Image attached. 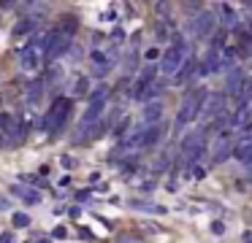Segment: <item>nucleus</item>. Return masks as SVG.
I'll list each match as a JSON object with an SVG mask.
<instances>
[{"label": "nucleus", "mask_w": 252, "mask_h": 243, "mask_svg": "<svg viewBox=\"0 0 252 243\" xmlns=\"http://www.w3.org/2000/svg\"><path fill=\"white\" fill-rule=\"evenodd\" d=\"M158 135H160V130H158V127L144 130V133H141V146H152L155 140H158Z\"/></svg>", "instance_id": "obj_15"}, {"label": "nucleus", "mask_w": 252, "mask_h": 243, "mask_svg": "<svg viewBox=\"0 0 252 243\" xmlns=\"http://www.w3.org/2000/svg\"><path fill=\"white\" fill-rule=\"evenodd\" d=\"M106 97H109V89H106V86H98V89L90 95L87 111H84V116H82V130H87L90 124H95L100 119V113H103V108H106Z\"/></svg>", "instance_id": "obj_2"}, {"label": "nucleus", "mask_w": 252, "mask_h": 243, "mask_svg": "<svg viewBox=\"0 0 252 243\" xmlns=\"http://www.w3.org/2000/svg\"><path fill=\"white\" fill-rule=\"evenodd\" d=\"M0 243H14V235L11 232H3V235H0Z\"/></svg>", "instance_id": "obj_23"}, {"label": "nucleus", "mask_w": 252, "mask_h": 243, "mask_svg": "<svg viewBox=\"0 0 252 243\" xmlns=\"http://www.w3.org/2000/svg\"><path fill=\"white\" fill-rule=\"evenodd\" d=\"M65 46H68V38L63 35L60 30H52V32H46V41H44V59H46V62H52V59H57L63 52H65Z\"/></svg>", "instance_id": "obj_6"}, {"label": "nucleus", "mask_w": 252, "mask_h": 243, "mask_svg": "<svg viewBox=\"0 0 252 243\" xmlns=\"http://www.w3.org/2000/svg\"><path fill=\"white\" fill-rule=\"evenodd\" d=\"M233 154L236 157H239V160H250V157H252V140H247V143H239V146H236V149H233Z\"/></svg>", "instance_id": "obj_13"}, {"label": "nucleus", "mask_w": 252, "mask_h": 243, "mask_svg": "<svg viewBox=\"0 0 252 243\" xmlns=\"http://www.w3.org/2000/svg\"><path fill=\"white\" fill-rule=\"evenodd\" d=\"M244 241H247V243H252V232H244Z\"/></svg>", "instance_id": "obj_25"}, {"label": "nucleus", "mask_w": 252, "mask_h": 243, "mask_svg": "<svg viewBox=\"0 0 252 243\" xmlns=\"http://www.w3.org/2000/svg\"><path fill=\"white\" fill-rule=\"evenodd\" d=\"M212 235H225V224H222V221H212Z\"/></svg>", "instance_id": "obj_20"}, {"label": "nucleus", "mask_w": 252, "mask_h": 243, "mask_svg": "<svg viewBox=\"0 0 252 243\" xmlns=\"http://www.w3.org/2000/svg\"><path fill=\"white\" fill-rule=\"evenodd\" d=\"M212 30H214V14L212 11H201L195 16V35L206 38V35H212Z\"/></svg>", "instance_id": "obj_7"}, {"label": "nucleus", "mask_w": 252, "mask_h": 243, "mask_svg": "<svg viewBox=\"0 0 252 243\" xmlns=\"http://www.w3.org/2000/svg\"><path fill=\"white\" fill-rule=\"evenodd\" d=\"M28 30H30V22H19V25L14 27V35L19 38V35H25V32H28Z\"/></svg>", "instance_id": "obj_19"}, {"label": "nucleus", "mask_w": 252, "mask_h": 243, "mask_svg": "<svg viewBox=\"0 0 252 243\" xmlns=\"http://www.w3.org/2000/svg\"><path fill=\"white\" fill-rule=\"evenodd\" d=\"M0 140H3V135H0Z\"/></svg>", "instance_id": "obj_28"}, {"label": "nucleus", "mask_w": 252, "mask_h": 243, "mask_svg": "<svg viewBox=\"0 0 252 243\" xmlns=\"http://www.w3.org/2000/svg\"><path fill=\"white\" fill-rule=\"evenodd\" d=\"M11 221H14V227H28V224H30V216L19 211V214H14V216H11Z\"/></svg>", "instance_id": "obj_18"}, {"label": "nucleus", "mask_w": 252, "mask_h": 243, "mask_svg": "<svg viewBox=\"0 0 252 243\" xmlns=\"http://www.w3.org/2000/svg\"><path fill=\"white\" fill-rule=\"evenodd\" d=\"M11 208V203H8V197H3V194H0V211H8Z\"/></svg>", "instance_id": "obj_22"}, {"label": "nucleus", "mask_w": 252, "mask_h": 243, "mask_svg": "<svg viewBox=\"0 0 252 243\" xmlns=\"http://www.w3.org/2000/svg\"><path fill=\"white\" fill-rule=\"evenodd\" d=\"M11 127H14L11 116H8V113H0V135H3V133H11Z\"/></svg>", "instance_id": "obj_17"}, {"label": "nucleus", "mask_w": 252, "mask_h": 243, "mask_svg": "<svg viewBox=\"0 0 252 243\" xmlns=\"http://www.w3.org/2000/svg\"><path fill=\"white\" fill-rule=\"evenodd\" d=\"M192 70H195V68H192V62L182 65V68L176 70V76H174V84H185V81L190 79V73H192Z\"/></svg>", "instance_id": "obj_12"}, {"label": "nucleus", "mask_w": 252, "mask_h": 243, "mask_svg": "<svg viewBox=\"0 0 252 243\" xmlns=\"http://www.w3.org/2000/svg\"><path fill=\"white\" fill-rule=\"evenodd\" d=\"M241 84H244V76H241V70H230L228 73V92L230 95H239L241 92Z\"/></svg>", "instance_id": "obj_9"}, {"label": "nucleus", "mask_w": 252, "mask_h": 243, "mask_svg": "<svg viewBox=\"0 0 252 243\" xmlns=\"http://www.w3.org/2000/svg\"><path fill=\"white\" fill-rule=\"evenodd\" d=\"M220 11H222L220 16H222V22H225V25H233V22H236V14H233V8H230L228 3H222V5H220Z\"/></svg>", "instance_id": "obj_16"}, {"label": "nucleus", "mask_w": 252, "mask_h": 243, "mask_svg": "<svg viewBox=\"0 0 252 243\" xmlns=\"http://www.w3.org/2000/svg\"><path fill=\"white\" fill-rule=\"evenodd\" d=\"M233 62H236V49H225L220 54V68H230Z\"/></svg>", "instance_id": "obj_14"}, {"label": "nucleus", "mask_w": 252, "mask_h": 243, "mask_svg": "<svg viewBox=\"0 0 252 243\" xmlns=\"http://www.w3.org/2000/svg\"><path fill=\"white\" fill-rule=\"evenodd\" d=\"M160 113H163V106L160 103H149L144 108V122H160Z\"/></svg>", "instance_id": "obj_11"}, {"label": "nucleus", "mask_w": 252, "mask_h": 243, "mask_svg": "<svg viewBox=\"0 0 252 243\" xmlns=\"http://www.w3.org/2000/svg\"><path fill=\"white\" fill-rule=\"evenodd\" d=\"M185 54H187V46H185V43H182V46L165 49L163 59H160V70H163L165 76H176V70L185 65Z\"/></svg>", "instance_id": "obj_5"}, {"label": "nucleus", "mask_w": 252, "mask_h": 243, "mask_svg": "<svg viewBox=\"0 0 252 243\" xmlns=\"http://www.w3.org/2000/svg\"><path fill=\"white\" fill-rule=\"evenodd\" d=\"M44 41H46V35H35L33 41L22 49V54H19V65H22V70H35L38 68L41 57H44Z\"/></svg>", "instance_id": "obj_3"}, {"label": "nucleus", "mask_w": 252, "mask_h": 243, "mask_svg": "<svg viewBox=\"0 0 252 243\" xmlns=\"http://www.w3.org/2000/svg\"><path fill=\"white\" fill-rule=\"evenodd\" d=\"M38 243H52V241H44V238H41V241H38Z\"/></svg>", "instance_id": "obj_27"}, {"label": "nucleus", "mask_w": 252, "mask_h": 243, "mask_svg": "<svg viewBox=\"0 0 252 243\" xmlns=\"http://www.w3.org/2000/svg\"><path fill=\"white\" fill-rule=\"evenodd\" d=\"M122 35H125L122 30H114V32H111V41H114V43H120V41H122Z\"/></svg>", "instance_id": "obj_24"}, {"label": "nucleus", "mask_w": 252, "mask_h": 243, "mask_svg": "<svg viewBox=\"0 0 252 243\" xmlns=\"http://www.w3.org/2000/svg\"><path fill=\"white\" fill-rule=\"evenodd\" d=\"M52 235H55V238H65L68 230H65V227H55V232H52Z\"/></svg>", "instance_id": "obj_21"}, {"label": "nucleus", "mask_w": 252, "mask_h": 243, "mask_svg": "<svg viewBox=\"0 0 252 243\" xmlns=\"http://www.w3.org/2000/svg\"><path fill=\"white\" fill-rule=\"evenodd\" d=\"M247 170L252 173V157H250V160H247Z\"/></svg>", "instance_id": "obj_26"}, {"label": "nucleus", "mask_w": 252, "mask_h": 243, "mask_svg": "<svg viewBox=\"0 0 252 243\" xmlns=\"http://www.w3.org/2000/svg\"><path fill=\"white\" fill-rule=\"evenodd\" d=\"M228 157H230V140H220V143L214 146V151H212V160L220 165V162H225Z\"/></svg>", "instance_id": "obj_10"}, {"label": "nucleus", "mask_w": 252, "mask_h": 243, "mask_svg": "<svg viewBox=\"0 0 252 243\" xmlns=\"http://www.w3.org/2000/svg\"><path fill=\"white\" fill-rule=\"evenodd\" d=\"M11 194H17L22 203H28V205H35V203H41V194L35 192V189H30V187H11Z\"/></svg>", "instance_id": "obj_8"}, {"label": "nucleus", "mask_w": 252, "mask_h": 243, "mask_svg": "<svg viewBox=\"0 0 252 243\" xmlns=\"http://www.w3.org/2000/svg\"><path fill=\"white\" fill-rule=\"evenodd\" d=\"M68 111H71V100H65V97H60V100L52 103L49 113L44 116V130L46 133H57V130L63 127V122H65Z\"/></svg>", "instance_id": "obj_4"}, {"label": "nucleus", "mask_w": 252, "mask_h": 243, "mask_svg": "<svg viewBox=\"0 0 252 243\" xmlns=\"http://www.w3.org/2000/svg\"><path fill=\"white\" fill-rule=\"evenodd\" d=\"M209 92L206 89H195L182 100V108L176 113V127H187L190 122H195V116L203 111V100H206Z\"/></svg>", "instance_id": "obj_1"}]
</instances>
